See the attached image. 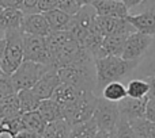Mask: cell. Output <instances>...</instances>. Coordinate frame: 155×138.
<instances>
[{"label":"cell","mask_w":155,"mask_h":138,"mask_svg":"<svg viewBox=\"0 0 155 138\" xmlns=\"http://www.w3.org/2000/svg\"><path fill=\"white\" fill-rule=\"evenodd\" d=\"M61 83L70 84L80 91H93L97 88V72L95 61L93 56L68 64L57 69Z\"/></svg>","instance_id":"6da1fadb"},{"label":"cell","mask_w":155,"mask_h":138,"mask_svg":"<svg viewBox=\"0 0 155 138\" xmlns=\"http://www.w3.org/2000/svg\"><path fill=\"white\" fill-rule=\"evenodd\" d=\"M97 72V91L112 81H121L128 74L134 73L140 61H129L120 56H104L94 60Z\"/></svg>","instance_id":"7a4b0ae2"},{"label":"cell","mask_w":155,"mask_h":138,"mask_svg":"<svg viewBox=\"0 0 155 138\" xmlns=\"http://www.w3.org/2000/svg\"><path fill=\"white\" fill-rule=\"evenodd\" d=\"M98 96L93 91H83L75 102H72L68 106L61 107L63 108V118L70 123L71 126L78 123L86 122L91 119L95 111Z\"/></svg>","instance_id":"3957f363"},{"label":"cell","mask_w":155,"mask_h":138,"mask_svg":"<svg viewBox=\"0 0 155 138\" xmlns=\"http://www.w3.org/2000/svg\"><path fill=\"white\" fill-rule=\"evenodd\" d=\"M23 62V33L21 29L5 31V49L0 69L4 74H11Z\"/></svg>","instance_id":"277c9868"},{"label":"cell","mask_w":155,"mask_h":138,"mask_svg":"<svg viewBox=\"0 0 155 138\" xmlns=\"http://www.w3.org/2000/svg\"><path fill=\"white\" fill-rule=\"evenodd\" d=\"M51 69L52 67H49V65L23 60V62L19 65V68L10 77L14 84V88L18 92L21 89L33 88L41 80V77Z\"/></svg>","instance_id":"5b68a950"},{"label":"cell","mask_w":155,"mask_h":138,"mask_svg":"<svg viewBox=\"0 0 155 138\" xmlns=\"http://www.w3.org/2000/svg\"><path fill=\"white\" fill-rule=\"evenodd\" d=\"M95 19H97V12L93 5L90 4L80 7V10L71 18L67 31L82 45L83 41L91 33V30L95 27Z\"/></svg>","instance_id":"8992f818"},{"label":"cell","mask_w":155,"mask_h":138,"mask_svg":"<svg viewBox=\"0 0 155 138\" xmlns=\"http://www.w3.org/2000/svg\"><path fill=\"white\" fill-rule=\"evenodd\" d=\"M93 119L95 121L99 130H105L107 133H112L116 129L118 119H120V111L118 104L114 102H109L102 96L98 98L95 111H94Z\"/></svg>","instance_id":"52a82bcc"},{"label":"cell","mask_w":155,"mask_h":138,"mask_svg":"<svg viewBox=\"0 0 155 138\" xmlns=\"http://www.w3.org/2000/svg\"><path fill=\"white\" fill-rule=\"evenodd\" d=\"M23 60L52 67V60L46 48L45 37L23 33Z\"/></svg>","instance_id":"ba28073f"},{"label":"cell","mask_w":155,"mask_h":138,"mask_svg":"<svg viewBox=\"0 0 155 138\" xmlns=\"http://www.w3.org/2000/svg\"><path fill=\"white\" fill-rule=\"evenodd\" d=\"M153 41H154V37H151V35L137 33V31L132 33L127 38L121 57L124 60H129V61H140L142 57L150 49Z\"/></svg>","instance_id":"9c48e42d"},{"label":"cell","mask_w":155,"mask_h":138,"mask_svg":"<svg viewBox=\"0 0 155 138\" xmlns=\"http://www.w3.org/2000/svg\"><path fill=\"white\" fill-rule=\"evenodd\" d=\"M95 23L104 37L106 35H129L135 33L132 24L127 20V18H112V16H98Z\"/></svg>","instance_id":"30bf717a"},{"label":"cell","mask_w":155,"mask_h":138,"mask_svg":"<svg viewBox=\"0 0 155 138\" xmlns=\"http://www.w3.org/2000/svg\"><path fill=\"white\" fill-rule=\"evenodd\" d=\"M21 30L25 34H34L41 35V37H46L52 31L48 24V20H46L45 15L42 12L23 14Z\"/></svg>","instance_id":"8fae6325"},{"label":"cell","mask_w":155,"mask_h":138,"mask_svg":"<svg viewBox=\"0 0 155 138\" xmlns=\"http://www.w3.org/2000/svg\"><path fill=\"white\" fill-rule=\"evenodd\" d=\"M147 98H131L127 96L123 100L118 102V111L120 117L125 118L128 121L136 119V118H143L146 112V104H147Z\"/></svg>","instance_id":"7c38bea8"},{"label":"cell","mask_w":155,"mask_h":138,"mask_svg":"<svg viewBox=\"0 0 155 138\" xmlns=\"http://www.w3.org/2000/svg\"><path fill=\"white\" fill-rule=\"evenodd\" d=\"M61 84V80L59 77V73H57V69L52 68L51 71H48L42 77L41 80L31 88L34 91V93L41 99H51L53 96L54 91L59 85Z\"/></svg>","instance_id":"4fadbf2b"},{"label":"cell","mask_w":155,"mask_h":138,"mask_svg":"<svg viewBox=\"0 0 155 138\" xmlns=\"http://www.w3.org/2000/svg\"><path fill=\"white\" fill-rule=\"evenodd\" d=\"M127 20L135 31L155 37V10H146L139 14H128Z\"/></svg>","instance_id":"5bb4252c"},{"label":"cell","mask_w":155,"mask_h":138,"mask_svg":"<svg viewBox=\"0 0 155 138\" xmlns=\"http://www.w3.org/2000/svg\"><path fill=\"white\" fill-rule=\"evenodd\" d=\"M98 16H112V18H127L128 8L118 0H94L91 3Z\"/></svg>","instance_id":"9a60e30c"},{"label":"cell","mask_w":155,"mask_h":138,"mask_svg":"<svg viewBox=\"0 0 155 138\" xmlns=\"http://www.w3.org/2000/svg\"><path fill=\"white\" fill-rule=\"evenodd\" d=\"M23 12L19 8L0 7V30L8 31L14 29H21Z\"/></svg>","instance_id":"2e32d148"},{"label":"cell","mask_w":155,"mask_h":138,"mask_svg":"<svg viewBox=\"0 0 155 138\" xmlns=\"http://www.w3.org/2000/svg\"><path fill=\"white\" fill-rule=\"evenodd\" d=\"M127 38H128V35H121V34L104 37L99 57H104V56H120L121 57Z\"/></svg>","instance_id":"e0dca14e"},{"label":"cell","mask_w":155,"mask_h":138,"mask_svg":"<svg viewBox=\"0 0 155 138\" xmlns=\"http://www.w3.org/2000/svg\"><path fill=\"white\" fill-rule=\"evenodd\" d=\"M42 14L45 15L52 31H64V30H67L68 24L71 22V18H72V15L59 10V8L46 11V12H42Z\"/></svg>","instance_id":"ac0fdd59"},{"label":"cell","mask_w":155,"mask_h":138,"mask_svg":"<svg viewBox=\"0 0 155 138\" xmlns=\"http://www.w3.org/2000/svg\"><path fill=\"white\" fill-rule=\"evenodd\" d=\"M82 92H83V91L78 89V88L72 87V85L61 83V84L56 88V91H54L52 99H53V100H56L61 107H64V106L71 104L72 102H75L78 99V96H79Z\"/></svg>","instance_id":"d6986e66"},{"label":"cell","mask_w":155,"mask_h":138,"mask_svg":"<svg viewBox=\"0 0 155 138\" xmlns=\"http://www.w3.org/2000/svg\"><path fill=\"white\" fill-rule=\"evenodd\" d=\"M37 111L41 114V117L46 122H53V121L61 119L63 118V108L56 100L53 99H44L40 102Z\"/></svg>","instance_id":"ffe728a7"},{"label":"cell","mask_w":155,"mask_h":138,"mask_svg":"<svg viewBox=\"0 0 155 138\" xmlns=\"http://www.w3.org/2000/svg\"><path fill=\"white\" fill-rule=\"evenodd\" d=\"M70 131H71V125L64 118H61V119L46 123L42 137L44 138H70Z\"/></svg>","instance_id":"44dd1931"},{"label":"cell","mask_w":155,"mask_h":138,"mask_svg":"<svg viewBox=\"0 0 155 138\" xmlns=\"http://www.w3.org/2000/svg\"><path fill=\"white\" fill-rule=\"evenodd\" d=\"M21 104L16 93H12L10 96H5L0 100V119H10V118L21 115Z\"/></svg>","instance_id":"7402d4cb"},{"label":"cell","mask_w":155,"mask_h":138,"mask_svg":"<svg viewBox=\"0 0 155 138\" xmlns=\"http://www.w3.org/2000/svg\"><path fill=\"white\" fill-rule=\"evenodd\" d=\"M142 58H143V62L142 61L139 62V65L135 69L134 73H136L140 77H148L151 74H154L155 73V37L150 49H148L147 53Z\"/></svg>","instance_id":"603a6c76"},{"label":"cell","mask_w":155,"mask_h":138,"mask_svg":"<svg viewBox=\"0 0 155 138\" xmlns=\"http://www.w3.org/2000/svg\"><path fill=\"white\" fill-rule=\"evenodd\" d=\"M102 98L106 99L109 102H114L118 103L120 100H123L124 98L128 96L127 93V85L123 84L121 81H112L109 84H106L101 91Z\"/></svg>","instance_id":"cb8c5ba5"},{"label":"cell","mask_w":155,"mask_h":138,"mask_svg":"<svg viewBox=\"0 0 155 138\" xmlns=\"http://www.w3.org/2000/svg\"><path fill=\"white\" fill-rule=\"evenodd\" d=\"M98 130L99 129L97 126L95 121L91 118V119L86 121V122L71 126L70 138H95Z\"/></svg>","instance_id":"d4e9b609"},{"label":"cell","mask_w":155,"mask_h":138,"mask_svg":"<svg viewBox=\"0 0 155 138\" xmlns=\"http://www.w3.org/2000/svg\"><path fill=\"white\" fill-rule=\"evenodd\" d=\"M16 95H18V99H19L22 114H23V112H29V111H34V110H37L38 106H40L41 99L35 95L31 88L18 91Z\"/></svg>","instance_id":"484cf974"},{"label":"cell","mask_w":155,"mask_h":138,"mask_svg":"<svg viewBox=\"0 0 155 138\" xmlns=\"http://www.w3.org/2000/svg\"><path fill=\"white\" fill-rule=\"evenodd\" d=\"M129 125L132 126L137 138H155V123L144 117L129 121Z\"/></svg>","instance_id":"4316f807"},{"label":"cell","mask_w":155,"mask_h":138,"mask_svg":"<svg viewBox=\"0 0 155 138\" xmlns=\"http://www.w3.org/2000/svg\"><path fill=\"white\" fill-rule=\"evenodd\" d=\"M22 119H23L25 123V127L27 130H33V131H37V133L42 134L44 130H45V126H46V121L41 117V114L34 110V111H29V112H23L22 114Z\"/></svg>","instance_id":"83f0119b"},{"label":"cell","mask_w":155,"mask_h":138,"mask_svg":"<svg viewBox=\"0 0 155 138\" xmlns=\"http://www.w3.org/2000/svg\"><path fill=\"white\" fill-rule=\"evenodd\" d=\"M150 92V84L147 79H131L127 84V93L131 98H147Z\"/></svg>","instance_id":"f1b7e54d"},{"label":"cell","mask_w":155,"mask_h":138,"mask_svg":"<svg viewBox=\"0 0 155 138\" xmlns=\"http://www.w3.org/2000/svg\"><path fill=\"white\" fill-rule=\"evenodd\" d=\"M113 131H114L116 138H137L132 126L129 125V121L123 117H120L117 125H116V129Z\"/></svg>","instance_id":"f546056e"},{"label":"cell","mask_w":155,"mask_h":138,"mask_svg":"<svg viewBox=\"0 0 155 138\" xmlns=\"http://www.w3.org/2000/svg\"><path fill=\"white\" fill-rule=\"evenodd\" d=\"M12 93H16L15 88H14V84L11 81V77L8 74L3 73L0 76V100L5 96H10Z\"/></svg>","instance_id":"4dcf8cb0"},{"label":"cell","mask_w":155,"mask_h":138,"mask_svg":"<svg viewBox=\"0 0 155 138\" xmlns=\"http://www.w3.org/2000/svg\"><path fill=\"white\" fill-rule=\"evenodd\" d=\"M57 3V8L64 12L70 14V15H75L78 11L80 10V7L78 5V3L75 0H56Z\"/></svg>","instance_id":"1f68e13d"},{"label":"cell","mask_w":155,"mask_h":138,"mask_svg":"<svg viewBox=\"0 0 155 138\" xmlns=\"http://www.w3.org/2000/svg\"><path fill=\"white\" fill-rule=\"evenodd\" d=\"M144 118L155 123V96H148L147 104H146Z\"/></svg>","instance_id":"d6a6232c"},{"label":"cell","mask_w":155,"mask_h":138,"mask_svg":"<svg viewBox=\"0 0 155 138\" xmlns=\"http://www.w3.org/2000/svg\"><path fill=\"white\" fill-rule=\"evenodd\" d=\"M54 8H57L56 0H38L37 4L38 12H46V11L54 10Z\"/></svg>","instance_id":"836d02e7"},{"label":"cell","mask_w":155,"mask_h":138,"mask_svg":"<svg viewBox=\"0 0 155 138\" xmlns=\"http://www.w3.org/2000/svg\"><path fill=\"white\" fill-rule=\"evenodd\" d=\"M38 0H23L21 5V10L23 14H30V12H38L37 10Z\"/></svg>","instance_id":"e575fe53"},{"label":"cell","mask_w":155,"mask_h":138,"mask_svg":"<svg viewBox=\"0 0 155 138\" xmlns=\"http://www.w3.org/2000/svg\"><path fill=\"white\" fill-rule=\"evenodd\" d=\"M15 138H44V137H42V134L37 133V131H33V130H27V129H25V130L19 131V133L15 136Z\"/></svg>","instance_id":"d590c367"},{"label":"cell","mask_w":155,"mask_h":138,"mask_svg":"<svg viewBox=\"0 0 155 138\" xmlns=\"http://www.w3.org/2000/svg\"><path fill=\"white\" fill-rule=\"evenodd\" d=\"M23 0H0V7H11V8H19Z\"/></svg>","instance_id":"8d00e7d4"},{"label":"cell","mask_w":155,"mask_h":138,"mask_svg":"<svg viewBox=\"0 0 155 138\" xmlns=\"http://www.w3.org/2000/svg\"><path fill=\"white\" fill-rule=\"evenodd\" d=\"M144 2V0H123V3L125 4V7L129 10H135V8H139L140 4Z\"/></svg>","instance_id":"74e56055"},{"label":"cell","mask_w":155,"mask_h":138,"mask_svg":"<svg viewBox=\"0 0 155 138\" xmlns=\"http://www.w3.org/2000/svg\"><path fill=\"white\" fill-rule=\"evenodd\" d=\"M147 79L148 84H150V92H148V96H155V73L151 74L148 77H144Z\"/></svg>","instance_id":"f35d334b"},{"label":"cell","mask_w":155,"mask_h":138,"mask_svg":"<svg viewBox=\"0 0 155 138\" xmlns=\"http://www.w3.org/2000/svg\"><path fill=\"white\" fill-rule=\"evenodd\" d=\"M4 49H5V37L3 38V39H0V64H2V60H3Z\"/></svg>","instance_id":"ab89813d"},{"label":"cell","mask_w":155,"mask_h":138,"mask_svg":"<svg viewBox=\"0 0 155 138\" xmlns=\"http://www.w3.org/2000/svg\"><path fill=\"white\" fill-rule=\"evenodd\" d=\"M109 136H110V133H107V131H105V130H98V133H97L95 138H109Z\"/></svg>","instance_id":"60d3db41"},{"label":"cell","mask_w":155,"mask_h":138,"mask_svg":"<svg viewBox=\"0 0 155 138\" xmlns=\"http://www.w3.org/2000/svg\"><path fill=\"white\" fill-rule=\"evenodd\" d=\"M75 2L78 3V5H79V7H84V5H90L94 0H75Z\"/></svg>","instance_id":"b9f144b4"},{"label":"cell","mask_w":155,"mask_h":138,"mask_svg":"<svg viewBox=\"0 0 155 138\" xmlns=\"http://www.w3.org/2000/svg\"><path fill=\"white\" fill-rule=\"evenodd\" d=\"M4 37H5V33L0 30V39H3V38H4Z\"/></svg>","instance_id":"7bdbcfd3"},{"label":"cell","mask_w":155,"mask_h":138,"mask_svg":"<svg viewBox=\"0 0 155 138\" xmlns=\"http://www.w3.org/2000/svg\"><path fill=\"white\" fill-rule=\"evenodd\" d=\"M109 138H116V136H114V131H112V133H110V136H109Z\"/></svg>","instance_id":"ee69618b"},{"label":"cell","mask_w":155,"mask_h":138,"mask_svg":"<svg viewBox=\"0 0 155 138\" xmlns=\"http://www.w3.org/2000/svg\"><path fill=\"white\" fill-rule=\"evenodd\" d=\"M2 74H3V72H2V69H0V76H2Z\"/></svg>","instance_id":"f6af8a7d"},{"label":"cell","mask_w":155,"mask_h":138,"mask_svg":"<svg viewBox=\"0 0 155 138\" xmlns=\"http://www.w3.org/2000/svg\"><path fill=\"white\" fill-rule=\"evenodd\" d=\"M118 2H123V0H118Z\"/></svg>","instance_id":"bcb514c9"}]
</instances>
